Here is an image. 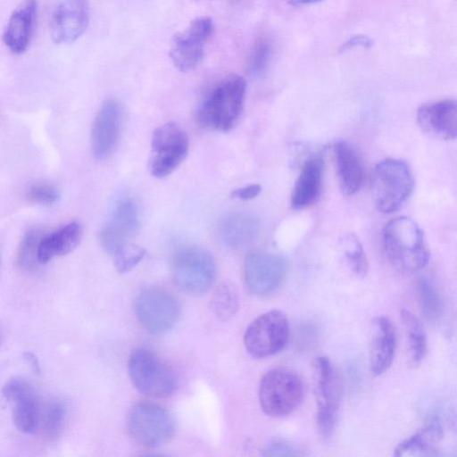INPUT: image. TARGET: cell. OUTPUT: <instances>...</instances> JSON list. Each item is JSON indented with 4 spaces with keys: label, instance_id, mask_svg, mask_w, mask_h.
I'll use <instances>...</instances> for the list:
<instances>
[{
    "label": "cell",
    "instance_id": "cell-21",
    "mask_svg": "<svg viewBox=\"0 0 457 457\" xmlns=\"http://www.w3.org/2000/svg\"><path fill=\"white\" fill-rule=\"evenodd\" d=\"M37 0H22L11 14L3 35V41L14 54L28 47L37 18Z\"/></svg>",
    "mask_w": 457,
    "mask_h": 457
},
{
    "label": "cell",
    "instance_id": "cell-10",
    "mask_svg": "<svg viewBox=\"0 0 457 457\" xmlns=\"http://www.w3.org/2000/svg\"><path fill=\"white\" fill-rule=\"evenodd\" d=\"M188 147L187 135L178 123L170 121L157 128L151 140L150 173L156 178L170 175L185 160Z\"/></svg>",
    "mask_w": 457,
    "mask_h": 457
},
{
    "label": "cell",
    "instance_id": "cell-11",
    "mask_svg": "<svg viewBox=\"0 0 457 457\" xmlns=\"http://www.w3.org/2000/svg\"><path fill=\"white\" fill-rule=\"evenodd\" d=\"M213 32L212 20L201 16L195 18L183 30L174 34L169 52L174 67L181 72L196 68L204 58L205 46Z\"/></svg>",
    "mask_w": 457,
    "mask_h": 457
},
{
    "label": "cell",
    "instance_id": "cell-1",
    "mask_svg": "<svg viewBox=\"0 0 457 457\" xmlns=\"http://www.w3.org/2000/svg\"><path fill=\"white\" fill-rule=\"evenodd\" d=\"M382 248L386 259L396 269L415 272L429 260L425 235L419 224L409 217L389 220L382 230Z\"/></svg>",
    "mask_w": 457,
    "mask_h": 457
},
{
    "label": "cell",
    "instance_id": "cell-24",
    "mask_svg": "<svg viewBox=\"0 0 457 457\" xmlns=\"http://www.w3.org/2000/svg\"><path fill=\"white\" fill-rule=\"evenodd\" d=\"M259 228L258 219L253 214L233 212L221 220L219 230L226 245L232 249H241L256 239Z\"/></svg>",
    "mask_w": 457,
    "mask_h": 457
},
{
    "label": "cell",
    "instance_id": "cell-18",
    "mask_svg": "<svg viewBox=\"0 0 457 457\" xmlns=\"http://www.w3.org/2000/svg\"><path fill=\"white\" fill-rule=\"evenodd\" d=\"M417 122L421 130L434 138L454 139L457 135L456 101L448 98L420 105Z\"/></svg>",
    "mask_w": 457,
    "mask_h": 457
},
{
    "label": "cell",
    "instance_id": "cell-39",
    "mask_svg": "<svg viewBox=\"0 0 457 457\" xmlns=\"http://www.w3.org/2000/svg\"><path fill=\"white\" fill-rule=\"evenodd\" d=\"M321 0H288V2L292 4V5H297V6H301V5H310V4H316L318 2H320Z\"/></svg>",
    "mask_w": 457,
    "mask_h": 457
},
{
    "label": "cell",
    "instance_id": "cell-12",
    "mask_svg": "<svg viewBox=\"0 0 457 457\" xmlns=\"http://www.w3.org/2000/svg\"><path fill=\"white\" fill-rule=\"evenodd\" d=\"M134 310L140 324L153 334H163L171 329L179 317V303L169 291L149 287L135 299Z\"/></svg>",
    "mask_w": 457,
    "mask_h": 457
},
{
    "label": "cell",
    "instance_id": "cell-34",
    "mask_svg": "<svg viewBox=\"0 0 457 457\" xmlns=\"http://www.w3.org/2000/svg\"><path fill=\"white\" fill-rule=\"evenodd\" d=\"M27 197L29 202L37 204L52 205L58 201L59 193L53 185L37 183L29 188Z\"/></svg>",
    "mask_w": 457,
    "mask_h": 457
},
{
    "label": "cell",
    "instance_id": "cell-25",
    "mask_svg": "<svg viewBox=\"0 0 457 457\" xmlns=\"http://www.w3.org/2000/svg\"><path fill=\"white\" fill-rule=\"evenodd\" d=\"M443 435L441 420L437 416H433L419 432L398 444L394 456L437 455L436 445L442 440Z\"/></svg>",
    "mask_w": 457,
    "mask_h": 457
},
{
    "label": "cell",
    "instance_id": "cell-35",
    "mask_svg": "<svg viewBox=\"0 0 457 457\" xmlns=\"http://www.w3.org/2000/svg\"><path fill=\"white\" fill-rule=\"evenodd\" d=\"M264 456L296 457L304 455L303 450L296 444L284 439H273L262 449Z\"/></svg>",
    "mask_w": 457,
    "mask_h": 457
},
{
    "label": "cell",
    "instance_id": "cell-23",
    "mask_svg": "<svg viewBox=\"0 0 457 457\" xmlns=\"http://www.w3.org/2000/svg\"><path fill=\"white\" fill-rule=\"evenodd\" d=\"M82 235L83 228L78 221H71L48 235H43L37 247V262L44 264L70 253L79 245Z\"/></svg>",
    "mask_w": 457,
    "mask_h": 457
},
{
    "label": "cell",
    "instance_id": "cell-38",
    "mask_svg": "<svg viewBox=\"0 0 457 457\" xmlns=\"http://www.w3.org/2000/svg\"><path fill=\"white\" fill-rule=\"evenodd\" d=\"M25 361L34 372L39 373L40 365L37 357L31 352H26L23 355Z\"/></svg>",
    "mask_w": 457,
    "mask_h": 457
},
{
    "label": "cell",
    "instance_id": "cell-13",
    "mask_svg": "<svg viewBox=\"0 0 457 457\" xmlns=\"http://www.w3.org/2000/svg\"><path fill=\"white\" fill-rule=\"evenodd\" d=\"M285 259L275 253L255 252L245 260V279L248 290L259 297L275 293L282 285L287 274Z\"/></svg>",
    "mask_w": 457,
    "mask_h": 457
},
{
    "label": "cell",
    "instance_id": "cell-27",
    "mask_svg": "<svg viewBox=\"0 0 457 457\" xmlns=\"http://www.w3.org/2000/svg\"><path fill=\"white\" fill-rule=\"evenodd\" d=\"M341 248L351 271L357 277H365L368 272V260L358 237L353 234L345 236L341 240Z\"/></svg>",
    "mask_w": 457,
    "mask_h": 457
},
{
    "label": "cell",
    "instance_id": "cell-6",
    "mask_svg": "<svg viewBox=\"0 0 457 457\" xmlns=\"http://www.w3.org/2000/svg\"><path fill=\"white\" fill-rule=\"evenodd\" d=\"M317 405V427L320 436L328 439L334 432L341 404L342 386L330 361L318 356L312 363Z\"/></svg>",
    "mask_w": 457,
    "mask_h": 457
},
{
    "label": "cell",
    "instance_id": "cell-29",
    "mask_svg": "<svg viewBox=\"0 0 457 457\" xmlns=\"http://www.w3.org/2000/svg\"><path fill=\"white\" fill-rule=\"evenodd\" d=\"M238 307V297L235 287L229 284L220 285L212 297V309L220 320L231 318Z\"/></svg>",
    "mask_w": 457,
    "mask_h": 457
},
{
    "label": "cell",
    "instance_id": "cell-4",
    "mask_svg": "<svg viewBox=\"0 0 457 457\" xmlns=\"http://www.w3.org/2000/svg\"><path fill=\"white\" fill-rule=\"evenodd\" d=\"M304 397V385L299 375L285 367L274 368L262 378L259 401L264 413L281 418L298 408Z\"/></svg>",
    "mask_w": 457,
    "mask_h": 457
},
{
    "label": "cell",
    "instance_id": "cell-9",
    "mask_svg": "<svg viewBox=\"0 0 457 457\" xmlns=\"http://www.w3.org/2000/svg\"><path fill=\"white\" fill-rule=\"evenodd\" d=\"M289 337L287 316L279 310H270L254 319L245 329L244 345L254 358H267L279 353Z\"/></svg>",
    "mask_w": 457,
    "mask_h": 457
},
{
    "label": "cell",
    "instance_id": "cell-2",
    "mask_svg": "<svg viewBox=\"0 0 457 457\" xmlns=\"http://www.w3.org/2000/svg\"><path fill=\"white\" fill-rule=\"evenodd\" d=\"M245 89V80L239 75L230 74L221 79L199 104V124L212 130H231L242 114Z\"/></svg>",
    "mask_w": 457,
    "mask_h": 457
},
{
    "label": "cell",
    "instance_id": "cell-19",
    "mask_svg": "<svg viewBox=\"0 0 457 457\" xmlns=\"http://www.w3.org/2000/svg\"><path fill=\"white\" fill-rule=\"evenodd\" d=\"M396 347L395 329L386 316H377L371 321L369 353L370 370L374 376L385 373L392 364Z\"/></svg>",
    "mask_w": 457,
    "mask_h": 457
},
{
    "label": "cell",
    "instance_id": "cell-22",
    "mask_svg": "<svg viewBox=\"0 0 457 457\" xmlns=\"http://www.w3.org/2000/svg\"><path fill=\"white\" fill-rule=\"evenodd\" d=\"M323 172L324 161L320 156H312L304 162L291 194L290 204L293 209L303 210L319 199Z\"/></svg>",
    "mask_w": 457,
    "mask_h": 457
},
{
    "label": "cell",
    "instance_id": "cell-8",
    "mask_svg": "<svg viewBox=\"0 0 457 457\" xmlns=\"http://www.w3.org/2000/svg\"><path fill=\"white\" fill-rule=\"evenodd\" d=\"M128 429L136 442L145 447L155 448L170 440L175 423L168 410L154 403L143 402L130 410Z\"/></svg>",
    "mask_w": 457,
    "mask_h": 457
},
{
    "label": "cell",
    "instance_id": "cell-16",
    "mask_svg": "<svg viewBox=\"0 0 457 457\" xmlns=\"http://www.w3.org/2000/svg\"><path fill=\"white\" fill-rule=\"evenodd\" d=\"M138 226L139 216L136 204L130 199L119 202L99 232L101 246L106 253L114 254L129 243Z\"/></svg>",
    "mask_w": 457,
    "mask_h": 457
},
{
    "label": "cell",
    "instance_id": "cell-7",
    "mask_svg": "<svg viewBox=\"0 0 457 457\" xmlns=\"http://www.w3.org/2000/svg\"><path fill=\"white\" fill-rule=\"evenodd\" d=\"M128 369L134 386L147 396L166 398L176 390L173 370L148 349L135 350L129 356Z\"/></svg>",
    "mask_w": 457,
    "mask_h": 457
},
{
    "label": "cell",
    "instance_id": "cell-15",
    "mask_svg": "<svg viewBox=\"0 0 457 457\" xmlns=\"http://www.w3.org/2000/svg\"><path fill=\"white\" fill-rule=\"evenodd\" d=\"M3 395L9 403L12 420L21 432L33 434L39 422V402L33 386L21 378L9 379L3 387Z\"/></svg>",
    "mask_w": 457,
    "mask_h": 457
},
{
    "label": "cell",
    "instance_id": "cell-26",
    "mask_svg": "<svg viewBox=\"0 0 457 457\" xmlns=\"http://www.w3.org/2000/svg\"><path fill=\"white\" fill-rule=\"evenodd\" d=\"M401 318L407 335L411 362L414 365L420 364L428 352V342L423 325L416 315L405 309L401 311Z\"/></svg>",
    "mask_w": 457,
    "mask_h": 457
},
{
    "label": "cell",
    "instance_id": "cell-37",
    "mask_svg": "<svg viewBox=\"0 0 457 457\" xmlns=\"http://www.w3.org/2000/svg\"><path fill=\"white\" fill-rule=\"evenodd\" d=\"M373 45V41L370 37L366 35H355L346 40L340 47V52L348 51L356 47L370 48Z\"/></svg>",
    "mask_w": 457,
    "mask_h": 457
},
{
    "label": "cell",
    "instance_id": "cell-32",
    "mask_svg": "<svg viewBox=\"0 0 457 457\" xmlns=\"http://www.w3.org/2000/svg\"><path fill=\"white\" fill-rule=\"evenodd\" d=\"M271 53L272 46L268 40H258L248 58V71L254 76L262 74L270 62Z\"/></svg>",
    "mask_w": 457,
    "mask_h": 457
},
{
    "label": "cell",
    "instance_id": "cell-5",
    "mask_svg": "<svg viewBox=\"0 0 457 457\" xmlns=\"http://www.w3.org/2000/svg\"><path fill=\"white\" fill-rule=\"evenodd\" d=\"M171 275L179 288L187 294L201 295L208 291L215 280V261L204 248L183 246L172 257Z\"/></svg>",
    "mask_w": 457,
    "mask_h": 457
},
{
    "label": "cell",
    "instance_id": "cell-30",
    "mask_svg": "<svg viewBox=\"0 0 457 457\" xmlns=\"http://www.w3.org/2000/svg\"><path fill=\"white\" fill-rule=\"evenodd\" d=\"M42 237V232L37 228L30 229L25 234L21 241L17 256L18 263L21 267L31 269L37 262V247Z\"/></svg>",
    "mask_w": 457,
    "mask_h": 457
},
{
    "label": "cell",
    "instance_id": "cell-14",
    "mask_svg": "<svg viewBox=\"0 0 457 457\" xmlns=\"http://www.w3.org/2000/svg\"><path fill=\"white\" fill-rule=\"evenodd\" d=\"M50 34L56 44L77 40L89 21L87 0H51Z\"/></svg>",
    "mask_w": 457,
    "mask_h": 457
},
{
    "label": "cell",
    "instance_id": "cell-31",
    "mask_svg": "<svg viewBox=\"0 0 457 457\" xmlns=\"http://www.w3.org/2000/svg\"><path fill=\"white\" fill-rule=\"evenodd\" d=\"M66 416V407L60 400H52L45 411V432L50 438H55L61 433Z\"/></svg>",
    "mask_w": 457,
    "mask_h": 457
},
{
    "label": "cell",
    "instance_id": "cell-20",
    "mask_svg": "<svg viewBox=\"0 0 457 457\" xmlns=\"http://www.w3.org/2000/svg\"><path fill=\"white\" fill-rule=\"evenodd\" d=\"M333 153L340 191L353 195L361 188L364 179V167L357 150L346 140L334 143Z\"/></svg>",
    "mask_w": 457,
    "mask_h": 457
},
{
    "label": "cell",
    "instance_id": "cell-3",
    "mask_svg": "<svg viewBox=\"0 0 457 457\" xmlns=\"http://www.w3.org/2000/svg\"><path fill=\"white\" fill-rule=\"evenodd\" d=\"M414 179L411 168L403 160L387 158L374 168L370 191L377 210L390 214L401 209L411 196Z\"/></svg>",
    "mask_w": 457,
    "mask_h": 457
},
{
    "label": "cell",
    "instance_id": "cell-28",
    "mask_svg": "<svg viewBox=\"0 0 457 457\" xmlns=\"http://www.w3.org/2000/svg\"><path fill=\"white\" fill-rule=\"evenodd\" d=\"M420 306L425 318L430 322H436L442 316L443 305L441 298L433 284L427 278L419 282Z\"/></svg>",
    "mask_w": 457,
    "mask_h": 457
},
{
    "label": "cell",
    "instance_id": "cell-17",
    "mask_svg": "<svg viewBox=\"0 0 457 457\" xmlns=\"http://www.w3.org/2000/svg\"><path fill=\"white\" fill-rule=\"evenodd\" d=\"M121 107L114 99L106 100L92 125L91 148L96 159L107 158L115 149L121 127Z\"/></svg>",
    "mask_w": 457,
    "mask_h": 457
},
{
    "label": "cell",
    "instance_id": "cell-33",
    "mask_svg": "<svg viewBox=\"0 0 457 457\" xmlns=\"http://www.w3.org/2000/svg\"><path fill=\"white\" fill-rule=\"evenodd\" d=\"M114 265L120 273L133 269L143 259L145 250L136 245L128 243L114 254Z\"/></svg>",
    "mask_w": 457,
    "mask_h": 457
},
{
    "label": "cell",
    "instance_id": "cell-36",
    "mask_svg": "<svg viewBox=\"0 0 457 457\" xmlns=\"http://www.w3.org/2000/svg\"><path fill=\"white\" fill-rule=\"evenodd\" d=\"M262 191V187L259 184H252L243 187L235 189L231 193V197L242 201H248L255 198Z\"/></svg>",
    "mask_w": 457,
    "mask_h": 457
}]
</instances>
